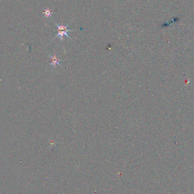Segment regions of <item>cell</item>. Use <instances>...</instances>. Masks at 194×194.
Here are the masks:
<instances>
[{
    "instance_id": "cell-2",
    "label": "cell",
    "mask_w": 194,
    "mask_h": 194,
    "mask_svg": "<svg viewBox=\"0 0 194 194\" xmlns=\"http://www.w3.org/2000/svg\"><path fill=\"white\" fill-rule=\"evenodd\" d=\"M49 57L51 58V63H50V65L52 67H53V68H55L56 66V65H58L60 66H61V65L59 63L61 61V59L57 56L56 55H55L53 56L49 55Z\"/></svg>"
},
{
    "instance_id": "cell-1",
    "label": "cell",
    "mask_w": 194,
    "mask_h": 194,
    "mask_svg": "<svg viewBox=\"0 0 194 194\" xmlns=\"http://www.w3.org/2000/svg\"><path fill=\"white\" fill-rule=\"evenodd\" d=\"M55 24L57 28V32L58 33H57L56 35L55 36V37L54 38V39L56 38L57 37H59L61 41H63V40H64V36L65 35L68 38H69L70 39L72 40V38L68 35V31H74V30H69V29H68V26L69 24H68V25H66V26H64V24H62L61 25H58L56 22H55Z\"/></svg>"
},
{
    "instance_id": "cell-3",
    "label": "cell",
    "mask_w": 194,
    "mask_h": 194,
    "mask_svg": "<svg viewBox=\"0 0 194 194\" xmlns=\"http://www.w3.org/2000/svg\"><path fill=\"white\" fill-rule=\"evenodd\" d=\"M43 14H44V16L45 17L48 18V17H51V16H52V12L49 9H46L43 11Z\"/></svg>"
}]
</instances>
